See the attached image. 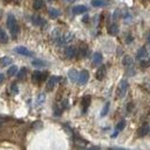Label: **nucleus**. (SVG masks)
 Listing matches in <instances>:
<instances>
[{
	"label": "nucleus",
	"mask_w": 150,
	"mask_h": 150,
	"mask_svg": "<svg viewBox=\"0 0 150 150\" xmlns=\"http://www.w3.org/2000/svg\"><path fill=\"white\" fill-rule=\"evenodd\" d=\"M127 90H128V82L126 80H122L120 82V84H119V88H118V97L124 98L126 93H127Z\"/></svg>",
	"instance_id": "f257e3e1"
},
{
	"label": "nucleus",
	"mask_w": 150,
	"mask_h": 150,
	"mask_svg": "<svg viewBox=\"0 0 150 150\" xmlns=\"http://www.w3.org/2000/svg\"><path fill=\"white\" fill-rule=\"evenodd\" d=\"M89 80V73L88 71H82L81 73H79V77H77V82L79 84H84L87 83Z\"/></svg>",
	"instance_id": "f03ea898"
},
{
	"label": "nucleus",
	"mask_w": 150,
	"mask_h": 150,
	"mask_svg": "<svg viewBox=\"0 0 150 150\" xmlns=\"http://www.w3.org/2000/svg\"><path fill=\"white\" fill-rule=\"evenodd\" d=\"M15 52L24 57H33V54H34L30 50H28V49L24 47V46H18V47H15Z\"/></svg>",
	"instance_id": "7ed1b4c3"
},
{
	"label": "nucleus",
	"mask_w": 150,
	"mask_h": 150,
	"mask_svg": "<svg viewBox=\"0 0 150 150\" xmlns=\"http://www.w3.org/2000/svg\"><path fill=\"white\" fill-rule=\"evenodd\" d=\"M45 79H46V73H43L39 71H35L33 73V81L34 82H40V81H44Z\"/></svg>",
	"instance_id": "20e7f679"
},
{
	"label": "nucleus",
	"mask_w": 150,
	"mask_h": 150,
	"mask_svg": "<svg viewBox=\"0 0 150 150\" xmlns=\"http://www.w3.org/2000/svg\"><path fill=\"white\" fill-rule=\"evenodd\" d=\"M150 128H149V125L148 124H143L140 128H139V131H137V136L139 137H143V136H146L148 133H149Z\"/></svg>",
	"instance_id": "39448f33"
},
{
	"label": "nucleus",
	"mask_w": 150,
	"mask_h": 150,
	"mask_svg": "<svg viewBox=\"0 0 150 150\" xmlns=\"http://www.w3.org/2000/svg\"><path fill=\"white\" fill-rule=\"evenodd\" d=\"M87 11H88V8H87L86 6H83V5H79V6H75V7H73V9H72L73 14H75V15H79V14H83V13H87Z\"/></svg>",
	"instance_id": "423d86ee"
},
{
	"label": "nucleus",
	"mask_w": 150,
	"mask_h": 150,
	"mask_svg": "<svg viewBox=\"0 0 150 150\" xmlns=\"http://www.w3.org/2000/svg\"><path fill=\"white\" fill-rule=\"evenodd\" d=\"M58 81H59V77H58V76H51V77L49 79V81H47V84H46L47 89H49V90H52V89L54 88V86L58 83Z\"/></svg>",
	"instance_id": "0eeeda50"
},
{
	"label": "nucleus",
	"mask_w": 150,
	"mask_h": 150,
	"mask_svg": "<svg viewBox=\"0 0 150 150\" xmlns=\"http://www.w3.org/2000/svg\"><path fill=\"white\" fill-rule=\"evenodd\" d=\"M65 53H66V57H67V58L73 59V58H75L76 54H77V51H76V49H75L74 46H69V47L66 49Z\"/></svg>",
	"instance_id": "6e6552de"
},
{
	"label": "nucleus",
	"mask_w": 150,
	"mask_h": 150,
	"mask_svg": "<svg viewBox=\"0 0 150 150\" xmlns=\"http://www.w3.org/2000/svg\"><path fill=\"white\" fill-rule=\"evenodd\" d=\"M105 74H106V68H105V66H102V67L98 68L97 72H96V79L99 80V81H102V80L105 77Z\"/></svg>",
	"instance_id": "1a4fd4ad"
},
{
	"label": "nucleus",
	"mask_w": 150,
	"mask_h": 150,
	"mask_svg": "<svg viewBox=\"0 0 150 150\" xmlns=\"http://www.w3.org/2000/svg\"><path fill=\"white\" fill-rule=\"evenodd\" d=\"M31 21H33V23H34L35 25H44V24H45V21L42 19L40 16H38V15H34V16L31 18Z\"/></svg>",
	"instance_id": "9d476101"
},
{
	"label": "nucleus",
	"mask_w": 150,
	"mask_h": 150,
	"mask_svg": "<svg viewBox=\"0 0 150 150\" xmlns=\"http://www.w3.org/2000/svg\"><path fill=\"white\" fill-rule=\"evenodd\" d=\"M90 100H91L90 96H84V97L82 98V106H83V112H86V111H87V109H88V106H89V104H90Z\"/></svg>",
	"instance_id": "9b49d317"
},
{
	"label": "nucleus",
	"mask_w": 150,
	"mask_h": 150,
	"mask_svg": "<svg viewBox=\"0 0 150 150\" xmlns=\"http://www.w3.org/2000/svg\"><path fill=\"white\" fill-rule=\"evenodd\" d=\"M68 77H69V80H71V81L76 82V81H77V77H79V73H77V71H76V69H71V71L68 72Z\"/></svg>",
	"instance_id": "f8f14e48"
},
{
	"label": "nucleus",
	"mask_w": 150,
	"mask_h": 150,
	"mask_svg": "<svg viewBox=\"0 0 150 150\" xmlns=\"http://www.w3.org/2000/svg\"><path fill=\"white\" fill-rule=\"evenodd\" d=\"M102 61H103V56H102L99 52L95 53L94 57H93V62H94V65H99Z\"/></svg>",
	"instance_id": "ddd939ff"
},
{
	"label": "nucleus",
	"mask_w": 150,
	"mask_h": 150,
	"mask_svg": "<svg viewBox=\"0 0 150 150\" xmlns=\"http://www.w3.org/2000/svg\"><path fill=\"white\" fill-rule=\"evenodd\" d=\"M91 5L94 7H105L108 4L105 0H91Z\"/></svg>",
	"instance_id": "4468645a"
},
{
	"label": "nucleus",
	"mask_w": 150,
	"mask_h": 150,
	"mask_svg": "<svg viewBox=\"0 0 150 150\" xmlns=\"http://www.w3.org/2000/svg\"><path fill=\"white\" fill-rule=\"evenodd\" d=\"M146 57H147V49H146L144 46H142V47L137 51L136 58H137V59H143V58H146Z\"/></svg>",
	"instance_id": "2eb2a0df"
},
{
	"label": "nucleus",
	"mask_w": 150,
	"mask_h": 150,
	"mask_svg": "<svg viewBox=\"0 0 150 150\" xmlns=\"http://www.w3.org/2000/svg\"><path fill=\"white\" fill-rule=\"evenodd\" d=\"M16 24V20L14 18V15H8V18H7V27L11 29L13 25H15Z\"/></svg>",
	"instance_id": "dca6fc26"
},
{
	"label": "nucleus",
	"mask_w": 150,
	"mask_h": 150,
	"mask_svg": "<svg viewBox=\"0 0 150 150\" xmlns=\"http://www.w3.org/2000/svg\"><path fill=\"white\" fill-rule=\"evenodd\" d=\"M118 31H119V28H118L117 24L113 23V24H111V25L109 27V34H110V35H113V36H114V35L118 34Z\"/></svg>",
	"instance_id": "f3484780"
},
{
	"label": "nucleus",
	"mask_w": 150,
	"mask_h": 150,
	"mask_svg": "<svg viewBox=\"0 0 150 150\" xmlns=\"http://www.w3.org/2000/svg\"><path fill=\"white\" fill-rule=\"evenodd\" d=\"M11 64H12V59L9 57H4V58L0 59V65L1 66H8Z\"/></svg>",
	"instance_id": "a211bd4d"
},
{
	"label": "nucleus",
	"mask_w": 150,
	"mask_h": 150,
	"mask_svg": "<svg viewBox=\"0 0 150 150\" xmlns=\"http://www.w3.org/2000/svg\"><path fill=\"white\" fill-rule=\"evenodd\" d=\"M18 67L14 65V66H11L9 68H8V71H7V75L8 76H14V75H16L18 74Z\"/></svg>",
	"instance_id": "6ab92c4d"
},
{
	"label": "nucleus",
	"mask_w": 150,
	"mask_h": 150,
	"mask_svg": "<svg viewBox=\"0 0 150 150\" xmlns=\"http://www.w3.org/2000/svg\"><path fill=\"white\" fill-rule=\"evenodd\" d=\"M45 6V4H44V1L43 0H34V8L35 9H40V8H43Z\"/></svg>",
	"instance_id": "aec40b11"
},
{
	"label": "nucleus",
	"mask_w": 150,
	"mask_h": 150,
	"mask_svg": "<svg viewBox=\"0 0 150 150\" xmlns=\"http://www.w3.org/2000/svg\"><path fill=\"white\" fill-rule=\"evenodd\" d=\"M31 64H33V66H35V67H45V66H46V62L43 61V60H39V59L34 60Z\"/></svg>",
	"instance_id": "412c9836"
},
{
	"label": "nucleus",
	"mask_w": 150,
	"mask_h": 150,
	"mask_svg": "<svg viewBox=\"0 0 150 150\" xmlns=\"http://www.w3.org/2000/svg\"><path fill=\"white\" fill-rule=\"evenodd\" d=\"M133 64V58L129 56H125L124 59H122V65L124 66H131Z\"/></svg>",
	"instance_id": "4be33fe9"
},
{
	"label": "nucleus",
	"mask_w": 150,
	"mask_h": 150,
	"mask_svg": "<svg viewBox=\"0 0 150 150\" xmlns=\"http://www.w3.org/2000/svg\"><path fill=\"white\" fill-rule=\"evenodd\" d=\"M11 33H12V35H13V37H16L18 35H19V33H20V27L18 25V23L15 24V25H13L11 29Z\"/></svg>",
	"instance_id": "5701e85b"
},
{
	"label": "nucleus",
	"mask_w": 150,
	"mask_h": 150,
	"mask_svg": "<svg viewBox=\"0 0 150 150\" xmlns=\"http://www.w3.org/2000/svg\"><path fill=\"white\" fill-rule=\"evenodd\" d=\"M49 14H50V16H51L52 19H56V18H58V16L60 15V12H59L58 9H56V8H51V9L49 11Z\"/></svg>",
	"instance_id": "b1692460"
},
{
	"label": "nucleus",
	"mask_w": 150,
	"mask_h": 150,
	"mask_svg": "<svg viewBox=\"0 0 150 150\" xmlns=\"http://www.w3.org/2000/svg\"><path fill=\"white\" fill-rule=\"evenodd\" d=\"M0 42L1 43H7L8 42V36L2 29H0Z\"/></svg>",
	"instance_id": "393cba45"
},
{
	"label": "nucleus",
	"mask_w": 150,
	"mask_h": 150,
	"mask_svg": "<svg viewBox=\"0 0 150 150\" xmlns=\"http://www.w3.org/2000/svg\"><path fill=\"white\" fill-rule=\"evenodd\" d=\"M109 109H110V103H106V104L104 105L102 112H100V117H105V115L108 114V112H109Z\"/></svg>",
	"instance_id": "a878e982"
},
{
	"label": "nucleus",
	"mask_w": 150,
	"mask_h": 150,
	"mask_svg": "<svg viewBox=\"0 0 150 150\" xmlns=\"http://www.w3.org/2000/svg\"><path fill=\"white\" fill-rule=\"evenodd\" d=\"M125 126H126V121H125V120L119 121V122H118V125H117V131L118 132L122 131V129L125 128Z\"/></svg>",
	"instance_id": "bb28decb"
},
{
	"label": "nucleus",
	"mask_w": 150,
	"mask_h": 150,
	"mask_svg": "<svg viewBox=\"0 0 150 150\" xmlns=\"http://www.w3.org/2000/svg\"><path fill=\"white\" fill-rule=\"evenodd\" d=\"M87 52H88V47L86 46V45H83V46H81V50H80V56L81 57H86L87 56Z\"/></svg>",
	"instance_id": "cd10ccee"
},
{
	"label": "nucleus",
	"mask_w": 150,
	"mask_h": 150,
	"mask_svg": "<svg viewBox=\"0 0 150 150\" xmlns=\"http://www.w3.org/2000/svg\"><path fill=\"white\" fill-rule=\"evenodd\" d=\"M25 74H27V69H25V68H22L19 73H18V77H19V79H23V77L25 76Z\"/></svg>",
	"instance_id": "c85d7f7f"
},
{
	"label": "nucleus",
	"mask_w": 150,
	"mask_h": 150,
	"mask_svg": "<svg viewBox=\"0 0 150 150\" xmlns=\"http://www.w3.org/2000/svg\"><path fill=\"white\" fill-rule=\"evenodd\" d=\"M12 91L15 93V94L19 93V90H18V86H16V84H13V86H12Z\"/></svg>",
	"instance_id": "c756f323"
},
{
	"label": "nucleus",
	"mask_w": 150,
	"mask_h": 150,
	"mask_svg": "<svg viewBox=\"0 0 150 150\" xmlns=\"http://www.w3.org/2000/svg\"><path fill=\"white\" fill-rule=\"evenodd\" d=\"M44 98H45V95H44V94L39 95V97H38V103H40V102H44Z\"/></svg>",
	"instance_id": "7c9ffc66"
},
{
	"label": "nucleus",
	"mask_w": 150,
	"mask_h": 150,
	"mask_svg": "<svg viewBox=\"0 0 150 150\" xmlns=\"http://www.w3.org/2000/svg\"><path fill=\"white\" fill-rule=\"evenodd\" d=\"M4 80H5V75H4V74H0V83H1V82H2Z\"/></svg>",
	"instance_id": "2f4dec72"
},
{
	"label": "nucleus",
	"mask_w": 150,
	"mask_h": 150,
	"mask_svg": "<svg viewBox=\"0 0 150 150\" xmlns=\"http://www.w3.org/2000/svg\"><path fill=\"white\" fill-rule=\"evenodd\" d=\"M89 150H100V148H98V147H91V148H89Z\"/></svg>",
	"instance_id": "473e14b6"
},
{
	"label": "nucleus",
	"mask_w": 150,
	"mask_h": 150,
	"mask_svg": "<svg viewBox=\"0 0 150 150\" xmlns=\"http://www.w3.org/2000/svg\"><path fill=\"white\" fill-rule=\"evenodd\" d=\"M109 150H125V149H121V148H111V149Z\"/></svg>",
	"instance_id": "72a5a7b5"
},
{
	"label": "nucleus",
	"mask_w": 150,
	"mask_h": 150,
	"mask_svg": "<svg viewBox=\"0 0 150 150\" xmlns=\"http://www.w3.org/2000/svg\"><path fill=\"white\" fill-rule=\"evenodd\" d=\"M83 21H84V22H87V21H88V16H86V18L83 19Z\"/></svg>",
	"instance_id": "f704fd0d"
},
{
	"label": "nucleus",
	"mask_w": 150,
	"mask_h": 150,
	"mask_svg": "<svg viewBox=\"0 0 150 150\" xmlns=\"http://www.w3.org/2000/svg\"><path fill=\"white\" fill-rule=\"evenodd\" d=\"M79 150H89V149H87V148H80Z\"/></svg>",
	"instance_id": "c9c22d12"
},
{
	"label": "nucleus",
	"mask_w": 150,
	"mask_h": 150,
	"mask_svg": "<svg viewBox=\"0 0 150 150\" xmlns=\"http://www.w3.org/2000/svg\"><path fill=\"white\" fill-rule=\"evenodd\" d=\"M1 127H2V124H1V121H0V129H1Z\"/></svg>",
	"instance_id": "e433bc0d"
},
{
	"label": "nucleus",
	"mask_w": 150,
	"mask_h": 150,
	"mask_svg": "<svg viewBox=\"0 0 150 150\" xmlns=\"http://www.w3.org/2000/svg\"><path fill=\"white\" fill-rule=\"evenodd\" d=\"M148 40H149V44H150V35H149V37H148Z\"/></svg>",
	"instance_id": "4c0bfd02"
},
{
	"label": "nucleus",
	"mask_w": 150,
	"mask_h": 150,
	"mask_svg": "<svg viewBox=\"0 0 150 150\" xmlns=\"http://www.w3.org/2000/svg\"><path fill=\"white\" fill-rule=\"evenodd\" d=\"M67 1H74V0H67Z\"/></svg>",
	"instance_id": "58836bf2"
},
{
	"label": "nucleus",
	"mask_w": 150,
	"mask_h": 150,
	"mask_svg": "<svg viewBox=\"0 0 150 150\" xmlns=\"http://www.w3.org/2000/svg\"><path fill=\"white\" fill-rule=\"evenodd\" d=\"M148 65H150V59H149V64H148Z\"/></svg>",
	"instance_id": "ea45409f"
}]
</instances>
